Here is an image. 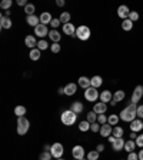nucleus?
I'll use <instances>...</instances> for the list:
<instances>
[{"label": "nucleus", "instance_id": "f257e3e1", "mask_svg": "<svg viewBox=\"0 0 143 160\" xmlns=\"http://www.w3.org/2000/svg\"><path fill=\"white\" fill-rule=\"evenodd\" d=\"M137 104L135 103H129L126 107H125L122 112H120V120H123V122H127V123H132L135 119L137 117Z\"/></svg>", "mask_w": 143, "mask_h": 160}, {"label": "nucleus", "instance_id": "a18cd8bd", "mask_svg": "<svg viewBox=\"0 0 143 160\" xmlns=\"http://www.w3.org/2000/svg\"><path fill=\"white\" fill-rule=\"evenodd\" d=\"M126 160H139V154L136 152H132V153L127 154V159Z\"/></svg>", "mask_w": 143, "mask_h": 160}, {"label": "nucleus", "instance_id": "f8f14e48", "mask_svg": "<svg viewBox=\"0 0 143 160\" xmlns=\"http://www.w3.org/2000/svg\"><path fill=\"white\" fill-rule=\"evenodd\" d=\"M125 142L123 137H116V140H115L113 143H112V146H113V150L115 152H120V150H125Z\"/></svg>", "mask_w": 143, "mask_h": 160}, {"label": "nucleus", "instance_id": "4d7b16f0", "mask_svg": "<svg viewBox=\"0 0 143 160\" xmlns=\"http://www.w3.org/2000/svg\"><path fill=\"white\" fill-rule=\"evenodd\" d=\"M50 147H52V146H49V144H44L43 150H44V152H50Z\"/></svg>", "mask_w": 143, "mask_h": 160}, {"label": "nucleus", "instance_id": "79ce46f5", "mask_svg": "<svg viewBox=\"0 0 143 160\" xmlns=\"http://www.w3.org/2000/svg\"><path fill=\"white\" fill-rule=\"evenodd\" d=\"M129 20H132V22H137L139 20V13L137 12H130V14H129Z\"/></svg>", "mask_w": 143, "mask_h": 160}, {"label": "nucleus", "instance_id": "20e7f679", "mask_svg": "<svg viewBox=\"0 0 143 160\" xmlns=\"http://www.w3.org/2000/svg\"><path fill=\"white\" fill-rule=\"evenodd\" d=\"M76 37L79 40H89L90 37V29L89 26H84V24H82V26H79L76 29Z\"/></svg>", "mask_w": 143, "mask_h": 160}, {"label": "nucleus", "instance_id": "a878e982", "mask_svg": "<svg viewBox=\"0 0 143 160\" xmlns=\"http://www.w3.org/2000/svg\"><path fill=\"white\" fill-rule=\"evenodd\" d=\"M90 82H92V87H94V89H99V87L103 84V79L100 76H93L90 79Z\"/></svg>", "mask_w": 143, "mask_h": 160}, {"label": "nucleus", "instance_id": "72a5a7b5", "mask_svg": "<svg viewBox=\"0 0 143 160\" xmlns=\"http://www.w3.org/2000/svg\"><path fill=\"white\" fill-rule=\"evenodd\" d=\"M59 20H60V22H62L63 24H67V23L70 22V13H67V12H63V13L60 14Z\"/></svg>", "mask_w": 143, "mask_h": 160}, {"label": "nucleus", "instance_id": "f03ea898", "mask_svg": "<svg viewBox=\"0 0 143 160\" xmlns=\"http://www.w3.org/2000/svg\"><path fill=\"white\" fill-rule=\"evenodd\" d=\"M76 119H77V114L72 110H64L62 116H60V120H62V123L66 124V126H73L76 123Z\"/></svg>", "mask_w": 143, "mask_h": 160}, {"label": "nucleus", "instance_id": "4468645a", "mask_svg": "<svg viewBox=\"0 0 143 160\" xmlns=\"http://www.w3.org/2000/svg\"><path fill=\"white\" fill-rule=\"evenodd\" d=\"M113 100V94L110 90H103L102 93H100V102H103V103H110Z\"/></svg>", "mask_w": 143, "mask_h": 160}, {"label": "nucleus", "instance_id": "bb28decb", "mask_svg": "<svg viewBox=\"0 0 143 160\" xmlns=\"http://www.w3.org/2000/svg\"><path fill=\"white\" fill-rule=\"evenodd\" d=\"M125 92L123 90H116L113 93V102H116V103H119V102H122V100H125Z\"/></svg>", "mask_w": 143, "mask_h": 160}, {"label": "nucleus", "instance_id": "393cba45", "mask_svg": "<svg viewBox=\"0 0 143 160\" xmlns=\"http://www.w3.org/2000/svg\"><path fill=\"white\" fill-rule=\"evenodd\" d=\"M49 37L52 39V42H53V43H59L62 34H60L56 29H53V30H50V32H49Z\"/></svg>", "mask_w": 143, "mask_h": 160}, {"label": "nucleus", "instance_id": "423d86ee", "mask_svg": "<svg viewBox=\"0 0 143 160\" xmlns=\"http://www.w3.org/2000/svg\"><path fill=\"white\" fill-rule=\"evenodd\" d=\"M84 99H86L87 102H96V100L99 99V92H97V89H94V87L86 89L84 90Z\"/></svg>", "mask_w": 143, "mask_h": 160}, {"label": "nucleus", "instance_id": "2f4dec72", "mask_svg": "<svg viewBox=\"0 0 143 160\" xmlns=\"http://www.w3.org/2000/svg\"><path fill=\"white\" fill-rule=\"evenodd\" d=\"M29 57L32 60H34V62H36V60H39L40 59V50L39 49H32V50H30V53H29Z\"/></svg>", "mask_w": 143, "mask_h": 160}, {"label": "nucleus", "instance_id": "6e6d98bb", "mask_svg": "<svg viewBox=\"0 0 143 160\" xmlns=\"http://www.w3.org/2000/svg\"><path fill=\"white\" fill-rule=\"evenodd\" d=\"M137 154H139V160H143V149H140V152Z\"/></svg>", "mask_w": 143, "mask_h": 160}, {"label": "nucleus", "instance_id": "b1692460", "mask_svg": "<svg viewBox=\"0 0 143 160\" xmlns=\"http://www.w3.org/2000/svg\"><path fill=\"white\" fill-rule=\"evenodd\" d=\"M137 147L136 144V140H127L126 143H125V150H126L127 153H132V152H135V149Z\"/></svg>", "mask_w": 143, "mask_h": 160}, {"label": "nucleus", "instance_id": "ddd939ff", "mask_svg": "<svg viewBox=\"0 0 143 160\" xmlns=\"http://www.w3.org/2000/svg\"><path fill=\"white\" fill-rule=\"evenodd\" d=\"M142 129H143V120L142 119H135L133 122L130 123V130H132V132H135V133L140 132Z\"/></svg>", "mask_w": 143, "mask_h": 160}, {"label": "nucleus", "instance_id": "3c124183", "mask_svg": "<svg viewBox=\"0 0 143 160\" xmlns=\"http://www.w3.org/2000/svg\"><path fill=\"white\" fill-rule=\"evenodd\" d=\"M17 4H19V6H24V7H26V6H27V3H26V0H17Z\"/></svg>", "mask_w": 143, "mask_h": 160}, {"label": "nucleus", "instance_id": "bf43d9fd", "mask_svg": "<svg viewBox=\"0 0 143 160\" xmlns=\"http://www.w3.org/2000/svg\"><path fill=\"white\" fill-rule=\"evenodd\" d=\"M57 160H64V159H62V157H60V159H57Z\"/></svg>", "mask_w": 143, "mask_h": 160}, {"label": "nucleus", "instance_id": "c9c22d12", "mask_svg": "<svg viewBox=\"0 0 143 160\" xmlns=\"http://www.w3.org/2000/svg\"><path fill=\"white\" fill-rule=\"evenodd\" d=\"M12 4H13V2H12V0H3V2L0 3V7H2L3 10H6V12H7V10H10Z\"/></svg>", "mask_w": 143, "mask_h": 160}, {"label": "nucleus", "instance_id": "39448f33", "mask_svg": "<svg viewBox=\"0 0 143 160\" xmlns=\"http://www.w3.org/2000/svg\"><path fill=\"white\" fill-rule=\"evenodd\" d=\"M143 97V86L142 84H139V86L135 87L133 93H132V97H130V103H135L137 104L140 102V99Z\"/></svg>", "mask_w": 143, "mask_h": 160}, {"label": "nucleus", "instance_id": "9b49d317", "mask_svg": "<svg viewBox=\"0 0 143 160\" xmlns=\"http://www.w3.org/2000/svg\"><path fill=\"white\" fill-rule=\"evenodd\" d=\"M107 110V104L103 103V102H99V103H94L93 106V112L96 114H105Z\"/></svg>", "mask_w": 143, "mask_h": 160}, {"label": "nucleus", "instance_id": "a211bd4d", "mask_svg": "<svg viewBox=\"0 0 143 160\" xmlns=\"http://www.w3.org/2000/svg\"><path fill=\"white\" fill-rule=\"evenodd\" d=\"M83 109H84L83 103H82V102H79V100H77V102H73V103H72V106H70V110H72V112H74L76 114H80L82 112H83Z\"/></svg>", "mask_w": 143, "mask_h": 160}, {"label": "nucleus", "instance_id": "412c9836", "mask_svg": "<svg viewBox=\"0 0 143 160\" xmlns=\"http://www.w3.org/2000/svg\"><path fill=\"white\" fill-rule=\"evenodd\" d=\"M79 86L86 90V89H89V87H92V82H90L89 77L82 76V77H79Z\"/></svg>", "mask_w": 143, "mask_h": 160}, {"label": "nucleus", "instance_id": "e433bc0d", "mask_svg": "<svg viewBox=\"0 0 143 160\" xmlns=\"http://www.w3.org/2000/svg\"><path fill=\"white\" fill-rule=\"evenodd\" d=\"M99 159V152L97 150H92L87 153V160H97Z\"/></svg>", "mask_w": 143, "mask_h": 160}, {"label": "nucleus", "instance_id": "603ef678", "mask_svg": "<svg viewBox=\"0 0 143 160\" xmlns=\"http://www.w3.org/2000/svg\"><path fill=\"white\" fill-rule=\"evenodd\" d=\"M56 4H57L59 7H63V6H64V0H57Z\"/></svg>", "mask_w": 143, "mask_h": 160}, {"label": "nucleus", "instance_id": "58836bf2", "mask_svg": "<svg viewBox=\"0 0 143 160\" xmlns=\"http://www.w3.org/2000/svg\"><path fill=\"white\" fill-rule=\"evenodd\" d=\"M34 10H36V7L33 6V4L27 3V6L24 7V12L27 13V16H32V14H34Z\"/></svg>", "mask_w": 143, "mask_h": 160}, {"label": "nucleus", "instance_id": "8fccbe9b", "mask_svg": "<svg viewBox=\"0 0 143 160\" xmlns=\"http://www.w3.org/2000/svg\"><path fill=\"white\" fill-rule=\"evenodd\" d=\"M96 150H97V152H99V153H102V152H103V150H105V144H102V143H100V144H97V146H96Z\"/></svg>", "mask_w": 143, "mask_h": 160}, {"label": "nucleus", "instance_id": "4be33fe9", "mask_svg": "<svg viewBox=\"0 0 143 160\" xmlns=\"http://www.w3.org/2000/svg\"><path fill=\"white\" fill-rule=\"evenodd\" d=\"M76 90H77V86L74 83H69L64 86V94L66 96H73L74 93H76Z\"/></svg>", "mask_w": 143, "mask_h": 160}, {"label": "nucleus", "instance_id": "052dcab7", "mask_svg": "<svg viewBox=\"0 0 143 160\" xmlns=\"http://www.w3.org/2000/svg\"><path fill=\"white\" fill-rule=\"evenodd\" d=\"M80 160H87V159H80Z\"/></svg>", "mask_w": 143, "mask_h": 160}, {"label": "nucleus", "instance_id": "5701e85b", "mask_svg": "<svg viewBox=\"0 0 143 160\" xmlns=\"http://www.w3.org/2000/svg\"><path fill=\"white\" fill-rule=\"evenodd\" d=\"M12 20H10V17H7V16H2L0 17V27L2 29H10L12 27Z\"/></svg>", "mask_w": 143, "mask_h": 160}, {"label": "nucleus", "instance_id": "c03bdc74", "mask_svg": "<svg viewBox=\"0 0 143 160\" xmlns=\"http://www.w3.org/2000/svg\"><path fill=\"white\" fill-rule=\"evenodd\" d=\"M100 127H102V124H99L96 122V123H92V127H90V130H92L93 133H97V132H100Z\"/></svg>", "mask_w": 143, "mask_h": 160}, {"label": "nucleus", "instance_id": "09e8293b", "mask_svg": "<svg viewBox=\"0 0 143 160\" xmlns=\"http://www.w3.org/2000/svg\"><path fill=\"white\" fill-rule=\"evenodd\" d=\"M62 23V22H60L59 19H53L52 20V22H50V26L53 27V29H56V27H59V24Z\"/></svg>", "mask_w": 143, "mask_h": 160}, {"label": "nucleus", "instance_id": "13d9d810", "mask_svg": "<svg viewBox=\"0 0 143 160\" xmlns=\"http://www.w3.org/2000/svg\"><path fill=\"white\" fill-rule=\"evenodd\" d=\"M59 93L60 94H64V87H60V89H59Z\"/></svg>", "mask_w": 143, "mask_h": 160}, {"label": "nucleus", "instance_id": "4c0bfd02", "mask_svg": "<svg viewBox=\"0 0 143 160\" xmlns=\"http://www.w3.org/2000/svg\"><path fill=\"white\" fill-rule=\"evenodd\" d=\"M47 47H49V43H47L46 40H40V42H37V49L40 50V52H42V50H46Z\"/></svg>", "mask_w": 143, "mask_h": 160}, {"label": "nucleus", "instance_id": "6e6552de", "mask_svg": "<svg viewBox=\"0 0 143 160\" xmlns=\"http://www.w3.org/2000/svg\"><path fill=\"white\" fill-rule=\"evenodd\" d=\"M72 156H73V159H76V160L84 159V149H83V146H80V144L74 146L73 149H72Z\"/></svg>", "mask_w": 143, "mask_h": 160}, {"label": "nucleus", "instance_id": "49530a36", "mask_svg": "<svg viewBox=\"0 0 143 160\" xmlns=\"http://www.w3.org/2000/svg\"><path fill=\"white\" fill-rule=\"evenodd\" d=\"M136 144H137V147H142L143 149V134H139V136H137Z\"/></svg>", "mask_w": 143, "mask_h": 160}, {"label": "nucleus", "instance_id": "aec40b11", "mask_svg": "<svg viewBox=\"0 0 143 160\" xmlns=\"http://www.w3.org/2000/svg\"><path fill=\"white\" fill-rule=\"evenodd\" d=\"M26 22H27V24H29V26H32V27H37L40 24V19L36 16V14L27 16L26 17Z\"/></svg>", "mask_w": 143, "mask_h": 160}, {"label": "nucleus", "instance_id": "f3484780", "mask_svg": "<svg viewBox=\"0 0 143 160\" xmlns=\"http://www.w3.org/2000/svg\"><path fill=\"white\" fill-rule=\"evenodd\" d=\"M24 44H26V46L29 47L30 50H32V49H36V46H37L36 37H34V36H32V34H29V36H26V39H24Z\"/></svg>", "mask_w": 143, "mask_h": 160}, {"label": "nucleus", "instance_id": "e2e57ef3", "mask_svg": "<svg viewBox=\"0 0 143 160\" xmlns=\"http://www.w3.org/2000/svg\"><path fill=\"white\" fill-rule=\"evenodd\" d=\"M142 120H143V119H142Z\"/></svg>", "mask_w": 143, "mask_h": 160}, {"label": "nucleus", "instance_id": "0eeeda50", "mask_svg": "<svg viewBox=\"0 0 143 160\" xmlns=\"http://www.w3.org/2000/svg\"><path fill=\"white\" fill-rule=\"evenodd\" d=\"M63 144L62 143H53L52 144V147H50V153H52V156L56 157V159H60V157L63 156Z\"/></svg>", "mask_w": 143, "mask_h": 160}, {"label": "nucleus", "instance_id": "37998d69", "mask_svg": "<svg viewBox=\"0 0 143 160\" xmlns=\"http://www.w3.org/2000/svg\"><path fill=\"white\" fill-rule=\"evenodd\" d=\"M60 49H62V47H60L59 43H53L52 46H50V50H52V53H59Z\"/></svg>", "mask_w": 143, "mask_h": 160}, {"label": "nucleus", "instance_id": "dca6fc26", "mask_svg": "<svg viewBox=\"0 0 143 160\" xmlns=\"http://www.w3.org/2000/svg\"><path fill=\"white\" fill-rule=\"evenodd\" d=\"M39 19H40V23L47 26V24H50V22L53 20V17H52V14H50L49 12H43V13L39 16Z\"/></svg>", "mask_w": 143, "mask_h": 160}, {"label": "nucleus", "instance_id": "473e14b6", "mask_svg": "<svg viewBox=\"0 0 143 160\" xmlns=\"http://www.w3.org/2000/svg\"><path fill=\"white\" fill-rule=\"evenodd\" d=\"M112 134H113L115 137H123L125 130L122 129L120 126H115V127H113V132H112Z\"/></svg>", "mask_w": 143, "mask_h": 160}, {"label": "nucleus", "instance_id": "c756f323", "mask_svg": "<svg viewBox=\"0 0 143 160\" xmlns=\"http://www.w3.org/2000/svg\"><path fill=\"white\" fill-rule=\"evenodd\" d=\"M120 117L117 116V114H110L109 117H107V123L110 124V126H116L117 123H119Z\"/></svg>", "mask_w": 143, "mask_h": 160}, {"label": "nucleus", "instance_id": "6ab92c4d", "mask_svg": "<svg viewBox=\"0 0 143 160\" xmlns=\"http://www.w3.org/2000/svg\"><path fill=\"white\" fill-rule=\"evenodd\" d=\"M112 132H113V129H112V126H110L109 123L102 124V127H100V134H102L103 137L112 136Z\"/></svg>", "mask_w": 143, "mask_h": 160}, {"label": "nucleus", "instance_id": "7c9ffc66", "mask_svg": "<svg viewBox=\"0 0 143 160\" xmlns=\"http://www.w3.org/2000/svg\"><path fill=\"white\" fill-rule=\"evenodd\" d=\"M90 127H92V123H89L87 120H83V122H80L79 123V130L80 132H87Z\"/></svg>", "mask_w": 143, "mask_h": 160}, {"label": "nucleus", "instance_id": "ea45409f", "mask_svg": "<svg viewBox=\"0 0 143 160\" xmlns=\"http://www.w3.org/2000/svg\"><path fill=\"white\" fill-rule=\"evenodd\" d=\"M52 157H53V156H52V153H50V152H44V150H43V153L40 154L39 159L40 160H52Z\"/></svg>", "mask_w": 143, "mask_h": 160}, {"label": "nucleus", "instance_id": "a19ab883", "mask_svg": "<svg viewBox=\"0 0 143 160\" xmlns=\"http://www.w3.org/2000/svg\"><path fill=\"white\" fill-rule=\"evenodd\" d=\"M97 123L99 124H106L107 123V117L105 114H97Z\"/></svg>", "mask_w": 143, "mask_h": 160}, {"label": "nucleus", "instance_id": "2eb2a0df", "mask_svg": "<svg viewBox=\"0 0 143 160\" xmlns=\"http://www.w3.org/2000/svg\"><path fill=\"white\" fill-rule=\"evenodd\" d=\"M63 33L67 34V36H76V27H74V24H72V23L63 24Z\"/></svg>", "mask_w": 143, "mask_h": 160}, {"label": "nucleus", "instance_id": "c85d7f7f", "mask_svg": "<svg viewBox=\"0 0 143 160\" xmlns=\"http://www.w3.org/2000/svg\"><path fill=\"white\" fill-rule=\"evenodd\" d=\"M14 114H16L17 117H24V114H26V107L24 106H16L14 107Z\"/></svg>", "mask_w": 143, "mask_h": 160}, {"label": "nucleus", "instance_id": "1a4fd4ad", "mask_svg": "<svg viewBox=\"0 0 143 160\" xmlns=\"http://www.w3.org/2000/svg\"><path fill=\"white\" fill-rule=\"evenodd\" d=\"M130 12H132V10H130L127 6H125V4H122V6H119V7H117V16H119L122 20H126V19H129V14H130Z\"/></svg>", "mask_w": 143, "mask_h": 160}, {"label": "nucleus", "instance_id": "5fc2aeb1", "mask_svg": "<svg viewBox=\"0 0 143 160\" xmlns=\"http://www.w3.org/2000/svg\"><path fill=\"white\" fill-rule=\"evenodd\" d=\"M107 140H109L110 143H113L115 140H116V137H115V136H113V134H112V136H109V137H107Z\"/></svg>", "mask_w": 143, "mask_h": 160}, {"label": "nucleus", "instance_id": "680f3d73", "mask_svg": "<svg viewBox=\"0 0 143 160\" xmlns=\"http://www.w3.org/2000/svg\"><path fill=\"white\" fill-rule=\"evenodd\" d=\"M74 160H76V159H74Z\"/></svg>", "mask_w": 143, "mask_h": 160}, {"label": "nucleus", "instance_id": "864d4df0", "mask_svg": "<svg viewBox=\"0 0 143 160\" xmlns=\"http://www.w3.org/2000/svg\"><path fill=\"white\" fill-rule=\"evenodd\" d=\"M137 139V134L135 133V132H132V133H130V140H136Z\"/></svg>", "mask_w": 143, "mask_h": 160}, {"label": "nucleus", "instance_id": "de8ad7c7", "mask_svg": "<svg viewBox=\"0 0 143 160\" xmlns=\"http://www.w3.org/2000/svg\"><path fill=\"white\" fill-rule=\"evenodd\" d=\"M136 113H137V117H139V119H143V104H140V106H137Z\"/></svg>", "mask_w": 143, "mask_h": 160}, {"label": "nucleus", "instance_id": "f704fd0d", "mask_svg": "<svg viewBox=\"0 0 143 160\" xmlns=\"http://www.w3.org/2000/svg\"><path fill=\"white\" fill-rule=\"evenodd\" d=\"M87 122H89V123H96L97 122V114L94 113L93 110L87 113Z\"/></svg>", "mask_w": 143, "mask_h": 160}, {"label": "nucleus", "instance_id": "7ed1b4c3", "mask_svg": "<svg viewBox=\"0 0 143 160\" xmlns=\"http://www.w3.org/2000/svg\"><path fill=\"white\" fill-rule=\"evenodd\" d=\"M29 126L30 123L26 117H17V133L20 136H24L29 132Z\"/></svg>", "mask_w": 143, "mask_h": 160}, {"label": "nucleus", "instance_id": "cd10ccee", "mask_svg": "<svg viewBox=\"0 0 143 160\" xmlns=\"http://www.w3.org/2000/svg\"><path fill=\"white\" fill-rule=\"evenodd\" d=\"M122 29L125 30V32H130V30L133 29V22L129 19L123 20V23H122Z\"/></svg>", "mask_w": 143, "mask_h": 160}, {"label": "nucleus", "instance_id": "9d476101", "mask_svg": "<svg viewBox=\"0 0 143 160\" xmlns=\"http://www.w3.org/2000/svg\"><path fill=\"white\" fill-rule=\"evenodd\" d=\"M34 34L43 39L44 36H49V29H47V26H44V24L40 23L37 27H34Z\"/></svg>", "mask_w": 143, "mask_h": 160}]
</instances>
